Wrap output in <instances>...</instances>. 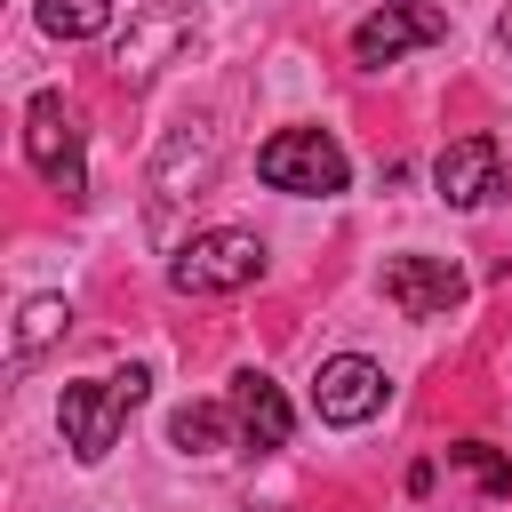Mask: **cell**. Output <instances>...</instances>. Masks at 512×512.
Listing matches in <instances>:
<instances>
[{
    "label": "cell",
    "mask_w": 512,
    "mask_h": 512,
    "mask_svg": "<svg viewBox=\"0 0 512 512\" xmlns=\"http://www.w3.org/2000/svg\"><path fill=\"white\" fill-rule=\"evenodd\" d=\"M496 40H504V56H512V8H504V16H496Z\"/></svg>",
    "instance_id": "2e32d148"
},
{
    "label": "cell",
    "mask_w": 512,
    "mask_h": 512,
    "mask_svg": "<svg viewBox=\"0 0 512 512\" xmlns=\"http://www.w3.org/2000/svg\"><path fill=\"white\" fill-rule=\"evenodd\" d=\"M432 184H440L448 208H488V200L504 192V152H496V136H448V152L432 160Z\"/></svg>",
    "instance_id": "9c48e42d"
},
{
    "label": "cell",
    "mask_w": 512,
    "mask_h": 512,
    "mask_svg": "<svg viewBox=\"0 0 512 512\" xmlns=\"http://www.w3.org/2000/svg\"><path fill=\"white\" fill-rule=\"evenodd\" d=\"M384 400H392V376H384L368 352H336V360H320V376H312V416L336 424V432L384 416Z\"/></svg>",
    "instance_id": "52a82bcc"
},
{
    "label": "cell",
    "mask_w": 512,
    "mask_h": 512,
    "mask_svg": "<svg viewBox=\"0 0 512 512\" xmlns=\"http://www.w3.org/2000/svg\"><path fill=\"white\" fill-rule=\"evenodd\" d=\"M440 40H448V16H440L432 0H384V8H368V16L352 24V64L384 72V64H400L408 48H440Z\"/></svg>",
    "instance_id": "5b68a950"
},
{
    "label": "cell",
    "mask_w": 512,
    "mask_h": 512,
    "mask_svg": "<svg viewBox=\"0 0 512 512\" xmlns=\"http://www.w3.org/2000/svg\"><path fill=\"white\" fill-rule=\"evenodd\" d=\"M144 392H152V368H144V360H128V368H104V376H88V384H64V400H56L64 448H72L80 464H104V456L120 448L128 416L144 408Z\"/></svg>",
    "instance_id": "6da1fadb"
},
{
    "label": "cell",
    "mask_w": 512,
    "mask_h": 512,
    "mask_svg": "<svg viewBox=\"0 0 512 512\" xmlns=\"http://www.w3.org/2000/svg\"><path fill=\"white\" fill-rule=\"evenodd\" d=\"M200 40V16L192 8H176V0H144L136 16H128V40H120V56H112V72H120V88H144L168 56H184Z\"/></svg>",
    "instance_id": "8992f818"
},
{
    "label": "cell",
    "mask_w": 512,
    "mask_h": 512,
    "mask_svg": "<svg viewBox=\"0 0 512 512\" xmlns=\"http://www.w3.org/2000/svg\"><path fill=\"white\" fill-rule=\"evenodd\" d=\"M224 400H232V424H240V448H248V456H272V448H288V432H296V408H288V392H280L264 368H240Z\"/></svg>",
    "instance_id": "30bf717a"
},
{
    "label": "cell",
    "mask_w": 512,
    "mask_h": 512,
    "mask_svg": "<svg viewBox=\"0 0 512 512\" xmlns=\"http://www.w3.org/2000/svg\"><path fill=\"white\" fill-rule=\"evenodd\" d=\"M32 16H40V32H56V40H96V32L112 24V0H32Z\"/></svg>",
    "instance_id": "5bb4252c"
},
{
    "label": "cell",
    "mask_w": 512,
    "mask_h": 512,
    "mask_svg": "<svg viewBox=\"0 0 512 512\" xmlns=\"http://www.w3.org/2000/svg\"><path fill=\"white\" fill-rule=\"evenodd\" d=\"M256 176L272 192H288V200H336L352 184V160H344V144L328 128H304L296 120V128H272L256 144Z\"/></svg>",
    "instance_id": "7a4b0ae2"
},
{
    "label": "cell",
    "mask_w": 512,
    "mask_h": 512,
    "mask_svg": "<svg viewBox=\"0 0 512 512\" xmlns=\"http://www.w3.org/2000/svg\"><path fill=\"white\" fill-rule=\"evenodd\" d=\"M64 328H72V304H64V296H32V304L16 312V368H24V360H40Z\"/></svg>",
    "instance_id": "4fadbf2b"
},
{
    "label": "cell",
    "mask_w": 512,
    "mask_h": 512,
    "mask_svg": "<svg viewBox=\"0 0 512 512\" xmlns=\"http://www.w3.org/2000/svg\"><path fill=\"white\" fill-rule=\"evenodd\" d=\"M184 176H192V184H208V176H216V128H208L200 144L176 128V136H168V152L152 160V192H160V200H176V192H184Z\"/></svg>",
    "instance_id": "7c38bea8"
},
{
    "label": "cell",
    "mask_w": 512,
    "mask_h": 512,
    "mask_svg": "<svg viewBox=\"0 0 512 512\" xmlns=\"http://www.w3.org/2000/svg\"><path fill=\"white\" fill-rule=\"evenodd\" d=\"M448 464H464V472H472L488 496H512V464H504L488 440H456V448H448Z\"/></svg>",
    "instance_id": "9a60e30c"
},
{
    "label": "cell",
    "mask_w": 512,
    "mask_h": 512,
    "mask_svg": "<svg viewBox=\"0 0 512 512\" xmlns=\"http://www.w3.org/2000/svg\"><path fill=\"white\" fill-rule=\"evenodd\" d=\"M248 280H264V240H256L248 224L192 232V240L168 256V288H176V296H240Z\"/></svg>",
    "instance_id": "3957f363"
},
{
    "label": "cell",
    "mask_w": 512,
    "mask_h": 512,
    "mask_svg": "<svg viewBox=\"0 0 512 512\" xmlns=\"http://www.w3.org/2000/svg\"><path fill=\"white\" fill-rule=\"evenodd\" d=\"M224 440H240L232 400H184V408L168 416V448H184V456H216Z\"/></svg>",
    "instance_id": "8fae6325"
},
{
    "label": "cell",
    "mask_w": 512,
    "mask_h": 512,
    "mask_svg": "<svg viewBox=\"0 0 512 512\" xmlns=\"http://www.w3.org/2000/svg\"><path fill=\"white\" fill-rule=\"evenodd\" d=\"M384 296L400 320H448L464 304V272L448 256H392L384 264Z\"/></svg>",
    "instance_id": "ba28073f"
},
{
    "label": "cell",
    "mask_w": 512,
    "mask_h": 512,
    "mask_svg": "<svg viewBox=\"0 0 512 512\" xmlns=\"http://www.w3.org/2000/svg\"><path fill=\"white\" fill-rule=\"evenodd\" d=\"M24 160L40 168L48 192H64V208L88 200V136H80V112H72L56 88H40V96L24 104Z\"/></svg>",
    "instance_id": "277c9868"
}]
</instances>
